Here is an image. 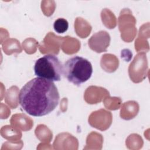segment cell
<instances>
[{
	"instance_id": "6da1fadb",
	"label": "cell",
	"mask_w": 150,
	"mask_h": 150,
	"mask_svg": "<svg viewBox=\"0 0 150 150\" xmlns=\"http://www.w3.org/2000/svg\"><path fill=\"white\" fill-rule=\"evenodd\" d=\"M60 96L54 83L41 77L27 82L21 89L19 103L22 109L34 117H42L53 111Z\"/></svg>"
},
{
	"instance_id": "7a4b0ae2",
	"label": "cell",
	"mask_w": 150,
	"mask_h": 150,
	"mask_svg": "<svg viewBox=\"0 0 150 150\" xmlns=\"http://www.w3.org/2000/svg\"><path fill=\"white\" fill-rule=\"evenodd\" d=\"M92 73L91 63L82 57H72L63 65V75L69 82L76 86H80L89 80Z\"/></svg>"
},
{
	"instance_id": "3957f363",
	"label": "cell",
	"mask_w": 150,
	"mask_h": 150,
	"mask_svg": "<svg viewBox=\"0 0 150 150\" xmlns=\"http://www.w3.org/2000/svg\"><path fill=\"white\" fill-rule=\"evenodd\" d=\"M35 74L52 81H58L63 74V65L58 57L53 54H46L38 59L34 66Z\"/></svg>"
},
{
	"instance_id": "277c9868",
	"label": "cell",
	"mask_w": 150,
	"mask_h": 150,
	"mask_svg": "<svg viewBox=\"0 0 150 150\" xmlns=\"http://www.w3.org/2000/svg\"><path fill=\"white\" fill-rule=\"evenodd\" d=\"M110 36L106 31L101 30L94 35L88 40V45L91 49L101 53L105 52L110 43Z\"/></svg>"
},
{
	"instance_id": "5b68a950",
	"label": "cell",
	"mask_w": 150,
	"mask_h": 150,
	"mask_svg": "<svg viewBox=\"0 0 150 150\" xmlns=\"http://www.w3.org/2000/svg\"><path fill=\"white\" fill-rule=\"evenodd\" d=\"M69 28V23L64 18L57 19L53 23V28L58 33H64Z\"/></svg>"
}]
</instances>
